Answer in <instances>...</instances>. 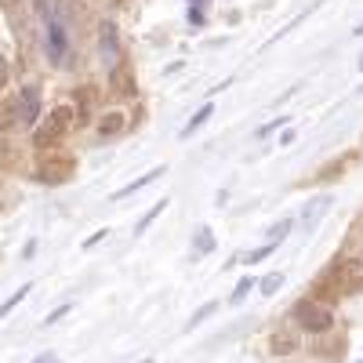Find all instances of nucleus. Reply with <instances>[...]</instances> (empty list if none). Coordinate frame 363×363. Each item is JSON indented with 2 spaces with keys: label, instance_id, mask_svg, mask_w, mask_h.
<instances>
[{
  "label": "nucleus",
  "instance_id": "obj_1",
  "mask_svg": "<svg viewBox=\"0 0 363 363\" xmlns=\"http://www.w3.org/2000/svg\"><path fill=\"white\" fill-rule=\"evenodd\" d=\"M73 109L69 106H55L51 113H48V120H44V124L33 131V142H37V149H44V145H51V142H58V138H62L69 128H73Z\"/></svg>",
  "mask_w": 363,
  "mask_h": 363
},
{
  "label": "nucleus",
  "instance_id": "obj_2",
  "mask_svg": "<svg viewBox=\"0 0 363 363\" xmlns=\"http://www.w3.org/2000/svg\"><path fill=\"white\" fill-rule=\"evenodd\" d=\"M298 323L309 330V335H323V330H330V323H335V316H330V309L316 306V301H298V309H294Z\"/></svg>",
  "mask_w": 363,
  "mask_h": 363
},
{
  "label": "nucleus",
  "instance_id": "obj_3",
  "mask_svg": "<svg viewBox=\"0 0 363 363\" xmlns=\"http://www.w3.org/2000/svg\"><path fill=\"white\" fill-rule=\"evenodd\" d=\"M335 284H338L342 294L359 291V287H363V258H345V262L338 265V272H335Z\"/></svg>",
  "mask_w": 363,
  "mask_h": 363
},
{
  "label": "nucleus",
  "instance_id": "obj_4",
  "mask_svg": "<svg viewBox=\"0 0 363 363\" xmlns=\"http://www.w3.org/2000/svg\"><path fill=\"white\" fill-rule=\"evenodd\" d=\"M15 102H18V124L33 128L37 120H40V91L37 87H22L18 95H15Z\"/></svg>",
  "mask_w": 363,
  "mask_h": 363
},
{
  "label": "nucleus",
  "instance_id": "obj_5",
  "mask_svg": "<svg viewBox=\"0 0 363 363\" xmlns=\"http://www.w3.org/2000/svg\"><path fill=\"white\" fill-rule=\"evenodd\" d=\"M73 174V160L69 157H55V160H44L37 167V178L48 182V186H58V182H66Z\"/></svg>",
  "mask_w": 363,
  "mask_h": 363
},
{
  "label": "nucleus",
  "instance_id": "obj_6",
  "mask_svg": "<svg viewBox=\"0 0 363 363\" xmlns=\"http://www.w3.org/2000/svg\"><path fill=\"white\" fill-rule=\"evenodd\" d=\"M48 48H51L55 62H62V55H66V29H62L58 18H48Z\"/></svg>",
  "mask_w": 363,
  "mask_h": 363
},
{
  "label": "nucleus",
  "instance_id": "obj_7",
  "mask_svg": "<svg viewBox=\"0 0 363 363\" xmlns=\"http://www.w3.org/2000/svg\"><path fill=\"white\" fill-rule=\"evenodd\" d=\"M109 84H113L116 95H135V73L128 66H116L113 77H109Z\"/></svg>",
  "mask_w": 363,
  "mask_h": 363
},
{
  "label": "nucleus",
  "instance_id": "obj_8",
  "mask_svg": "<svg viewBox=\"0 0 363 363\" xmlns=\"http://www.w3.org/2000/svg\"><path fill=\"white\" fill-rule=\"evenodd\" d=\"M124 128H128L124 113H106V116L99 120V135H102V138H113V135H120Z\"/></svg>",
  "mask_w": 363,
  "mask_h": 363
},
{
  "label": "nucleus",
  "instance_id": "obj_9",
  "mask_svg": "<svg viewBox=\"0 0 363 363\" xmlns=\"http://www.w3.org/2000/svg\"><path fill=\"white\" fill-rule=\"evenodd\" d=\"M18 124V102L8 99V102H0V131H11Z\"/></svg>",
  "mask_w": 363,
  "mask_h": 363
},
{
  "label": "nucleus",
  "instance_id": "obj_10",
  "mask_svg": "<svg viewBox=\"0 0 363 363\" xmlns=\"http://www.w3.org/2000/svg\"><path fill=\"white\" fill-rule=\"evenodd\" d=\"M160 174H164V167H153V171H149L145 178H135V182H131V186H128V189H120V193H116V200H124V196H131V193H138V189H145V186H149V182H153V178H160Z\"/></svg>",
  "mask_w": 363,
  "mask_h": 363
},
{
  "label": "nucleus",
  "instance_id": "obj_11",
  "mask_svg": "<svg viewBox=\"0 0 363 363\" xmlns=\"http://www.w3.org/2000/svg\"><path fill=\"white\" fill-rule=\"evenodd\" d=\"M164 207H167V200H157V203H153V207H149V215H145V218H142V222H138V229H135V233H145V229H149V225H153V222H157V218H160V211H164Z\"/></svg>",
  "mask_w": 363,
  "mask_h": 363
},
{
  "label": "nucleus",
  "instance_id": "obj_12",
  "mask_svg": "<svg viewBox=\"0 0 363 363\" xmlns=\"http://www.w3.org/2000/svg\"><path fill=\"white\" fill-rule=\"evenodd\" d=\"M211 247H215V236H211L207 225H200V229H196V255H207Z\"/></svg>",
  "mask_w": 363,
  "mask_h": 363
},
{
  "label": "nucleus",
  "instance_id": "obj_13",
  "mask_svg": "<svg viewBox=\"0 0 363 363\" xmlns=\"http://www.w3.org/2000/svg\"><path fill=\"white\" fill-rule=\"evenodd\" d=\"M284 287V272H269V277L262 280V294H277Z\"/></svg>",
  "mask_w": 363,
  "mask_h": 363
},
{
  "label": "nucleus",
  "instance_id": "obj_14",
  "mask_svg": "<svg viewBox=\"0 0 363 363\" xmlns=\"http://www.w3.org/2000/svg\"><path fill=\"white\" fill-rule=\"evenodd\" d=\"M298 349V338H291V335H277L272 338V352H294Z\"/></svg>",
  "mask_w": 363,
  "mask_h": 363
},
{
  "label": "nucleus",
  "instance_id": "obj_15",
  "mask_svg": "<svg viewBox=\"0 0 363 363\" xmlns=\"http://www.w3.org/2000/svg\"><path fill=\"white\" fill-rule=\"evenodd\" d=\"M251 287H255V280H251V277H244V280H240V284H236V291L229 294V301H233V306H240V301H244V298H247V291H251Z\"/></svg>",
  "mask_w": 363,
  "mask_h": 363
},
{
  "label": "nucleus",
  "instance_id": "obj_16",
  "mask_svg": "<svg viewBox=\"0 0 363 363\" xmlns=\"http://www.w3.org/2000/svg\"><path fill=\"white\" fill-rule=\"evenodd\" d=\"M207 116H211V106H203V109H200V113L189 120V124H186V131H182V138H189L196 128H203V120H207Z\"/></svg>",
  "mask_w": 363,
  "mask_h": 363
},
{
  "label": "nucleus",
  "instance_id": "obj_17",
  "mask_svg": "<svg viewBox=\"0 0 363 363\" xmlns=\"http://www.w3.org/2000/svg\"><path fill=\"white\" fill-rule=\"evenodd\" d=\"M287 233H291V218H284L280 225H272V229H269V244H280Z\"/></svg>",
  "mask_w": 363,
  "mask_h": 363
},
{
  "label": "nucleus",
  "instance_id": "obj_18",
  "mask_svg": "<svg viewBox=\"0 0 363 363\" xmlns=\"http://www.w3.org/2000/svg\"><path fill=\"white\" fill-rule=\"evenodd\" d=\"M26 294H29V284H26V287H18V294H11V298L4 301V306H0V316H8V313H11L15 306H18V301H22Z\"/></svg>",
  "mask_w": 363,
  "mask_h": 363
},
{
  "label": "nucleus",
  "instance_id": "obj_19",
  "mask_svg": "<svg viewBox=\"0 0 363 363\" xmlns=\"http://www.w3.org/2000/svg\"><path fill=\"white\" fill-rule=\"evenodd\" d=\"M215 309H218V301H207V306H203L200 313H193V320H189V330H193L196 323H203V320H207L211 313H215Z\"/></svg>",
  "mask_w": 363,
  "mask_h": 363
},
{
  "label": "nucleus",
  "instance_id": "obj_20",
  "mask_svg": "<svg viewBox=\"0 0 363 363\" xmlns=\"http://www.w3.org/2000/svg\"><path fill=\"white\" fill-rule=\"evenodd\" d=\"M272 247H277V244H265V247H258V251H251V255H247L244 262H247V265H255V262H262V258H269V255H272Z\"/></svg>",
  "mask_w": 363,
  "mask_h": 363
},
{
  "label": "nucleus",
  "instance_id": "obj_21",
  "mask_svg": "<svg viewBox=\"0 0 363 363\" xmlns=\"http://www.w3.org/2000/svg\"><path fill=\"white\" fill-rule=\"evenodd\" d=\"M4 84H8V62L0 58V87H4Z\"/></svg>",
  "mask_w": 363,
  "mask_h": 363
},
{
  "label": "nucleus",
  "instance_id": "obj_22",
  "mask_svg": "<svg viewBox=\"0 0 363 363\" xmlns=\"http://www.w3.org/2000/svg\"><path fill=\"white\" fill-rule=\"evenodd\" d=\"M66 313H69V306H62V309H55V313H51V316H48V323H55V320H58V316H66Z\"/></svg>",
  "mask_w": 363,
  "mask_h": 363
},
{
  "label": "nucleus",
  "instance_id": "obj_23",
  "mask_svg": "<svg viewBox=\"0 0 363 363\" xmlns=\"http://www.w3.org/2000/svg\"><path fill=\"white\" fill-rule=\"evenodd\" d=\"M33 363H58V359H55V356H51V352H44V356H37V359H33Z\"/></svg>",
  "mask_w": 363,
  "mask_h": 363
},
{
  "label": "nucleus",
  "instance_id": "obj_24",
  "mask_svg": "<svg viewBox=\"0 0 363 363\" xmlns=\"http://www.w3.org/2000/svg\"><path fill=\"white\" fill-rule=\"evenodd\" d=\"M356 37H363V26H356Z\"/></svg>",
  "mask_w": 363,
  "mask_h": 363
},
{
  "label": "nucleus",
  "instance_id": "obj_25",
  "mask_svg": "<svg viewBox=\"0 0 363 363\" xmlns=\"http://www.w3.org/2000/svg\"><path fill=\"white\" fill-rule=\"evenodd\" d=\"M359 69H363V55H359Z\"/></svg>",
  "mask_w": 363,
  "mask_h": 363
},
{
  "label": "nucleus",
  "instance_id": "obj_26",
  "mask_svg": "<svg viewBox=\"0 0 363 363\" xmlns=\"http://www.w3.org/2000/svg\"><path fill=\"white\" fill-rule=\"evenodd\" d=\"M0 4H11V0H0Z\"/></svg>",
  "mask_w": 363,
  "mask_h": 363
},
{
  "label": "nucleus",
  "instance_id": "obj_27",
  "mask_svg": "<svg viewBox=\"0 0 363 363\" xmlns=\"http://www.w3.org/2000/svg\"><path fill=\"white\" fill-rule=\"evenodd\" d=\"M145 363H153V359H145Z\"/></svg>",
  "mask_w": 363,
  "mask_h": 363
}]
</instances>
